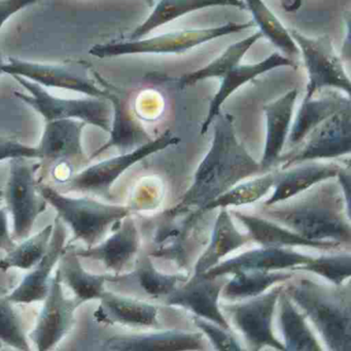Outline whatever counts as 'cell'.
I'll list each match as a JSON object with an SVG mask.
<instances>
[{"label":"cell","instance_id":"obj_11","mask_svg":"<svg viewBox=\"0 0 351 351\" xmlns=\"http://www.w3.org/2000/svg\"><path fill=\"white\" fill-rule=\"evenodd\" d=\"M350 106H348L317 125L295 149L279 157L281 170L306 161L332 159L350 153Z\"/></svg>","mask_w":351,"mask_h":351},{"label":"cell","instance_id":"obj_38","mask_svg":"<svg viewBox=\"0 0 351 351\" xmlns=\"http://www.w3.org/2000/svg\"><path fill=\"white\" fill-rule=\"evenodd\" d=\"M298 270L315 273L328 279L332 285H343L351 276V254L346 252L312 258L307 264L299 267L295 271Z\"/></svg>","mask_w":351,"mask_h":351},{"label":"cell","instance_id":"obj_29","mask_svg":"<svg viewBox=\"0 0 351 351\" xmlns=\"http://www.w3.org/2000/svg\"><path fill=\"white\" fill-rule=\"evenodd\" d=\"M56 272L62 285H66L75 299L82 304L99 300L106 291V282L112 274H92L82 266L80 258L73 252V246L67 244L58 262Z\"/></svg>","mask_w":351,"mask_h":351},{"label":"cell","instance_id":"obj_3","mask_svg":"<svg viewBox=\"0 0 351 351\" xmlns=\"http://www.w3.org/2000/svg\"><path fill=\"white\" fill-rule=\"evenodd\" d=\"M326 287L301 278L285 287L291 301L309 318L330 350H351V301L349 287Z\"/></svg>","mask_w":351,"mask_h":351},{"label":"cell","instance_id":"obj_5","mask_svg":"<svg viewBox=\"0 0 351 351\" xmlns=\"http://www.w3.org/2000/svg\"><path fill=\"white\" fill-rule=\"evenodd\" d=\"M38 190L57 211V217L73 232V239L67 244L82 241L92 247L102 241L110 228L130 215V207L108 204L88 197L73 198L43 182H38Z\"/></svg>","mask_w":351,"mask_h":351},{"label":"cell","instance_id":"obj_30","mask_svg":"<svg viewBox=\"0 0 351 351\" xmlns=\"http://www.w3.org/2000/svg\"><path fill=\"white\" fill-rule=\"evenodd\" d=\"M250 240V236L236 229L229 211L221 208L213 228L210 244L197 261L195 274H205L209 269L219 264L223 256L245 245Z\"/></svg>","mask_w":351,"mask_h":351},{"label":"cell","instance_id":"obj_17","mask_svg":"<svg viewBox=\"0 0 351 351\" xmlns=\"http://www.w3.org/2000/svg\"><path fill=\"white\" fill-rule=\"evenodd\" d=\"M141 248V237L134 219L124 217L112 235L92 247L77 248L80 258L98 261L114 275L122 274L134 262Z\"/></svg>","mask_w":351,"mask_h":351},{"label":"cell","instance_id":"obj_6","mask_svg":"<svg viewBox=\"0 0 351 351\" xmlns=\"http://www.w3.org/2000/svg\"><path fill=\"white\" fill-rule=\"evenodd\" d=\"M254 25V22H229L217 27L174 30L152 38L96 45L90 49L89 54L100 59L136 54H180L210 40L243 32Z\"/></svg>","mask_w":351,"mask_h":351},{"label":"cell","instance_id":"obj_20","mask_svg":"<svg viewBox=\"0 0 351 351\" xmlns=\"http://www.w3.org/2000/svg\"><path fill=\"white\" fill-rule=\"evenodd\" d=\"M312 256L293 252L291 248L262 246L248 250L235 258L219 263L209 269L205 276H227L239 271H285L297 270L311 261Z\"/></svg>","mask_w":351,"mask_h":351},{"label":"cell","instance_id":"obj_2","mask_svg":"<svg viewBox=\"0 0 351 351\" xmlns=\"http://www.w3.org/2000/svg\"><path fill=\"white\" fill-rule=\"evenodd\" d=\"M261 38H263L262 34L258 32L244 40L231 45L219 58L194 73H188L180 77H168L160 73H151L145 75V81L149 84H164L168 87L182 90L194 85L197 82L209 79V77H219L223 80L219 92L211 101L206 120L202 124L201 134L204 135L208 130L209 126L215 122V119L219 114V110L223 102L238 88L256 79L258 75L272 71L276 67H295L293 61L277 53H274L269 58L256 64H240L242 57Z\"/></svg>","mask_w":351,"mask_h":351},{"label":"cell","instance_id":"obj_14","mask_svg":"<svg viewBox=\"0 0 351 351\" xmlns=\"http://www.w3.org/2000/svg\"><path fill=\"white\" fill-rule=\"evenodd\" d=\"M82 305L83 304L75 297H65L60 277L55 272L38 322L29 334V339L38 350H52L65 338L73 328L75 311Z\"/></svg>","mask_w":351,"mask_h":351},{"label":"cell","instance_id":"obj_12","mask_svg":"<svg viewBox=\"0 0 351 351\" xmlns=\"http://www.w3.org/2000/svg\"><path fill=\"white\" fill-rule=\"evenodd\" d=\"M282 289L283 285H278L247 301L221 306L245 339L250 350H262L265 347L285 350L283 343L275 337L272 328L273 316Z\"/></svg>","mask_w":351,"mask_h":351},{"label":"cell","instance_id":"obj_7","mask_svg":"<svg viewBox=\"0 0 351 351\" xmlns=\"http://www.w3.org/2000/svg\"><path fill=\"white\" fill-rule=\"evenodd\" d=\"M28 93L14 92L16 97L32 106L47 122L56 120H79L110 132L112 110L106 98L87 97L77 99L56 97L44 87L24 77L13 75Z\"/></svg>","mask_w":351,"mask_h":351},{"label":"cell","instance_id":"obj_22","mask_svg":"<svg viewBox=\"0 0 351 351\" xmlns=\"http://www.w3.org/2000/svg\"><path fill=\"white\" fill-rule=\"evenodd\" d=\"M206 340L202 332H166L114 335L102 340L99 349L114 351L203 350Z\"/></svg>","mask_w":351,"mask_h":351},{"label":"cell","instance_id":"obj_44","mask_svg":"<svg viewBox=\"0 0 351 351\" xmlns=\"http://www.w3.org/2000/svg\"><path fill=\"white\" fill-rule=\"evenodd\" d=\"M5 60L3 58V54L0 52V77L1 75H5V71H3V66H5Z\"/></svg>","mask_w":351,"mask_h":351},{"label":"cell","instance_id":"obj_27","mask_svg":"<svg viewBox=\"0 0 351 351\" xmlns=\"http://www.w3.org/2000/svg\"><path fill=\"white\" fill-rule=\"evenodd\" d=\"M297 97L298 90L293 89L264 106L267 136L264 156L260 163L261 171H267L278 162L287 141Z\"/></svg>","mask_w":351,"mask_h":351},{"label":"cell","instance_id":"obj_15","mask_svg":"<svg viewBox=\"0 0 351 351\" xmlns=\"http://www.w3.org/2000/svg\"><path fill=\"white\" fill-rule=\"evenodd\" d=\"M86 123L79 120H56L47 122L40 145L36 147L40 169L52 170L65 166L71 174L75 167L89 163L84 152L82 136Z\"/></svg>","mask_w":351,"mask_h":351},{"label":"cell","instance_id":"obj_9","mask_svg":"<svg viewBox=\"0 0 351 351\" xmlns=\"http://www.w3.org/2000/svg\"><path fill=\"white\" fill-rule=\"evenodd\" d=\"M3 71L5 75H18L44 88L69 90L89 97H106V90L98 83L94 69L85 61L38 63L10 57Z\"/></svg>","mask_w":351,"mask_h":351},{"label":"cell","instance_id":"obj_4","mask_svg":"<svg viewBox=\"0 0 351 351\" xmlns=\"http://www.w3.org/2000/svg\"><path fill=\"white\" fill-rule=\"evenodd\" d=\"M344 197L330 193L319 197L301 199L282 206H264L266 219L289 228L306 239L338 242L350 245L351 227L349 209ZM347 205L349 204L346 203Z\"/></svg>","mask_w":351,"mask_h":351},{"label":"cell","instance_id":"obj_41","mask_svg":"<svg viewBox=\"0 0 351 351\" xmlns=\"http://www.w3.org/2000/svg\"><path fill=\"white\" fill-rule=\"evenodd\" d=\"M38 1L40 0H0V29L10 18Z\"/></svg>","mask_w":351,"mask_h":351},{"label":"cell","instance_id":"obj_24","mask_svg":"<svg viewBox=\"0 0 351 351\" xmlns=\"http://www.w3.org/2000/svg\"><path fill=\"white\" fill-rule=\"evenodd\" d=\"M234 217L238 219L247 229L250 239L258 242L262 246L274 247H293V246H307L318 250H339L343 244L338 242L313 241L306 239L291 230L285 229L283 226L273 223L266 217L250 215L239 210H231Z\"/></svg>","mask_w":351,"mask_h":351},{"label":"cell","instance_id":"obj_18","mask_svg":"<svg viewBox=\"0 0 351 351\" xmlns=\"http://www.w3.org/2000/svg\"><path fill=\"white\" fill-rule=\"evenodd\" d=\"M94 75L98 83L106 90V99L112 106V117L110 139L89 157L90 161L112 147H116L122 154L128 153L130 149L133 151L151 141L143 125L131 114L124 92L108 83L97 71H94Z\"/></svg>","mask_w":351,"mask_h":351},{"label":"cell","instance_id":"obj_26","mask_svg":"<svg viewBox=\"0 0 351 351\" xmlns=\"http://www.w3.org/2000/svg\"><path fill=\"white\" fill-rule=\"evenodd\" d=\"M189 274H164L154 266L151 256H141L136 260L134 270L130 273L110 275L106 285L124 287L133 285L149 297H168L178 287L188 280Z\"/></svg>","mask_w":351,"mask_h":351},{"label":"cell","instance_id":"obj_19","mask_svg":"<svg viewBox=\"0 0 351 351\" xmlns=\"http://www.w3.org/2000/svg\"><path fill=\"white\" fill-rule=\"evenodd\" d=\"M221 277L194 274L166 297V304L186 308L199 317L230 328L219 304V295L226 283L225 279L221 280Z\"/></svg>","mask_w":351,"mask_h":351},{"label":"cell","instance_id":"obj_13","mask_svg":"<svg viewBox=\"0 0 351 351\" xmlns=\"http://www.w3.org/2000/svg\"><path fill=\"white\" fill-rule=\"evenodd\" d=\"M309 75L306 99L313 97L317 90L324 87L339 88L349 94L350 81L344 71L342 60L336 54L332 40L328 36L308 38L297 29L289 28Z\"/></svg>","mask_w":351,"mask_h":351},{"label":"cell","instance_id":"obj_36","mask_svg":"<svg viewBox=\"0 0 351 351\" xmlns=\"http://www.w3.org/2000/svg\"><path fill=\"white\" fill-rule=\"evenodd\" d=\"M276 172H269L260 178L250 182L236 184L208 204L205 205L201 211H211L217 208H227L229 206H242L252 204L262 199L274 186Z\"/></svg>","mask_w":351,"mask_h":351},{"label":"cell","instance_id":"obj_28","mask_svg":"<svg viewBox=\"0 0 351 351\" xmlns=\"http://www.w3.org/2000/svg\"><path fill=\"white\" fill-rule=\"evenodd\" d=\"M215 7H234L247 10L243 0H159L151 15L127 40H139L157 28L171 23L174 20L200 10Z\"/></svg>","mask_w":351,"mask_h":351},{"label":"cell","instance_id":"obj_35","mask_svg":"<svg viewBox=\"0 0 351 351\" xmlns=\"http://www.w3.org/2000/svg\"><path fill=\"white\" fill-rule=\"evenodd\" d=\"M53 229L54 223L46 226L36 235L22 240L21 243L17 244L13 250L7 252V256L0 260V270L5 272L12 268L22 270L34 268L48 250Z\"/></svg>","mask_w":351,"mask_h":351},{"label":"cell","instance_id":"obj_25","mask_svg":"<svg viewBox=\"0 0 351 351\" xmlns=\"http://www.w3.org/2000/svg\"><path fill=\"white\" fill-rule=\"evenodd\" d=\"M343 168L337 163H312L276 172L274 193L264 203V206L289 200L324 180L338 176Z\"/></svg>","mask_w":351,"mask_h":351},{"label":"cell","instance_id":"obj_42","mask_svg":"<svg viewBox=\"0 0 351 351\" xmlns=\"http://www.w3.org/2000/svg\"><path fill=\"white\" fill-rule=\"evenodd\" d=\"M16 245L17 243L10 233L8 211L5 208H0V250L9 252L13 250Z\"/></svg>","mask_w":351,"mask_h":351},{"label":"cell","instance_id":"obj_40","mask_svg":"<svg viewBox=\"0 0 351 351\" xmlns=\"http://www.w3.org/2000/svg\"><path fill=\"white\" fill-rule=\"evenodd\" d=\"M15 158L38 159V149L23 145L15 139L0 137V162Z\"/></svg>","mask_w":351,"mask_h":351},{"label":"cell","instance_id":"obj_21","mask_svg":"<svg viewBox=\"0 0 351 351\" xmlns=\"http://www.w3.org/2000/svg\"><path fill=\"white\" fill-rule=\"evenodd\" d=\"M66 237L65 223L57 217L46 254L34 268L30 269L32 271L24 277L21 283L7 295L12 303L32 304L44 301L48 293L53 270L64 250Z\"/></svg>","mask_w":351,"mask_h":351},{"label":"cell","instance_id":"obj_37","mask_svg":"<svg viewBox=\"0 0 351 351\" xmlns=\"http://www.w3.org/2000/svg\"><path fill=\"white\" fill-rule=\"evenodd\" d=\"M0 342L16 350H30L21 317L7 297H0Z\"/></svg>","mask_w":351,"mask_h":351},{"label":"cell","instance_id":"obj_34","mask_svg":"<svg viewBox=\"0 0 351 351\" xmlns=\"http://www.w3.org/2000/svg\"><path fill=\"white\" fill-rule=\"evenodd\" d=\"M244 3L246 9L252 13L254 23L260 28L263 36H266L274 46L287 54H299V48L291 38L289 30L285 28L263 0H244Z\"/></svg>","mask_w":351,"mask_h":351},{"label":"cell","instance_id":"obj_45","mask_svg":"<svg viewBox=\"0 0 351 351\" xmlns=\"http://www.w3.org/2000/svg\"><path fill=\"white\" fill-rule=\"evenodd\" d=\"M145 3H147V5H149V7H152V5H153V3H154V1H155V0H145Z\"/></svg>","mask_w":351,"mask_h":351},{"label":"cell","instance_id":"obj_23","mask_svg":"<svg viewBox=\"0 0 351 351\" xmlns=\"http://www.w3.org/2000/svg\"><path fill=\"white\" fill-rule=\"evenodd\" d=\"M99 301L100 305L94 312L96 322L131 328H159L161 326L159 309L154 304L106 289Z\"/></svg>","mask_w":351,"mask_h":351},{"label":"cell","instance_id":"obj_39","mask_svg":"<svg viewBox=\"0 0 351 351\" xmlns=\"http://www.w3.org/2000/svg\"><path fill=\"white\" fill-rule=\"evenodd\" d=\"M194 322L197 328H200L201 332L206 335L207 338L210 340L217 350H242L241 345L231 332V328H223L215 322H209L199 316H195Z\"/></svg>","mask_w":351,"mask_h":351},{"label":"cell","instance_id":"obj_43","mask_svg":"<svg viewBox=\"0 0 351 351\" xmlns=\"http://www.w3.org/2000/svg\"><path fill=\"white\" fill-rule=\"evenodd\" d=\"M283 9L287 12H295L301 7L302 0H280Z\"/></svg>","mask_w":351,"mask_h":351},{"label":"cell","instance_id":"obj_16","mask_svg":"<svg viewBox=\"0 0 351 351\" xmlns=\"http://www.w3.org/2000/svg\"><path fill=\"white\" fill-rule=\"evenodd\" d=\"M203 215L204 211L191 210L176 217L163 215L166 221L156 231L151 256L186 268L199 242V223Z\"/></svg>","mask_w":351,"mask_h":351},{"label":"cell","instance_id":"obj_31","mask_svg":"<svg viewBox=\"0 0 351 351\" xmlns=\"http://www.w3.org/2000/svg\"><path fill=\"white\" fill-rule=\"evenodd\" d=\"M278 302L279 320L285 339V350H322L319 342L306 322L305 315L298 310L297 306H295L287 293L283 291V289L279 295Z\"/></svg>","mask_w":351,"mask_h":351},{"label":"cell","instance_id":"obj_10","mask_svg":"<svg viewBox=\"0 0 351 351\" xmlns=\"http://www.w3.org/2000/svg\"><path fill=\"white\" fill-rule=\"evenodd\" d=\"M26 158L10 160L9 180L5 188L8 209L13 217V238L29 237L38 217L47 209V201L40 196L36 178L40 163H30Z\"/></svg>","mask_w":351,"mask_h":351},{"label":"cell","instance_id":"obj_33","mask_svg":"<svg viewBox=\"0 0 351 351\" xmlns=\"http://www.w3.org/2000/svg\"><path fill=\"white\" fill-rule=\"evenodd\" d=\"M348 106H350L348 98L338 95L326 96L318 100L312 98L304 100L303 106L293 123V130L289 134V145L293 149L297 147L317 125Z\"/></svg>","mask_w":351,"mask_h":351},{"label":"cell","instance_id":"obj_32","mask_svg":"<svg viewBox=\"0 0 351 351\" xmlns=\"http://www.w3.org/2000/svg\"><path fill=\"white\" fill-rule=\"evenodd\" d=\"M226 281L221 295L228 301H243L262 295L270 287L293 277V273L283 271H239Z\"/></svg>","mask_w":351,"mask_h":351},{"label":"cell","instance_id":"obj_8","mask_svg":"<svg viewBox=\"0 0 351 351\" xmlns=\"http://www.w3.org/2000/svg\"><path fill=\"white\" fill-rule=\"evenodd\" d=\"M180 141L166 131L158 138L151 139L128 153L89 166L59 184L64 192L82 193L110 200V189L125 171L149 156L178 145Z\"/></svg>","mask_w":351,"mask_h":351},{"label":"cell","instance_id":"obj_1","mask_svg":"<svg viewBox=\"0 0 351 351\" xmlns=\"http://www.w3.org/2000/svg\"><path fill=\"white\" fill-rule=\"evenodd\" d=\"M215 120L213 145L199 166L194 182L182 200L163 213L165 217L200 210L241 180L261 171L260 164L236 137L232 116L219 114Z\"/></svg>","mask_w":351,"mask_h":351}]
</instances>
